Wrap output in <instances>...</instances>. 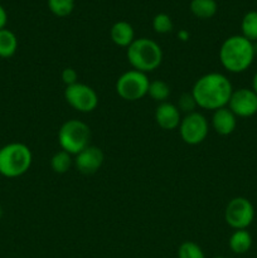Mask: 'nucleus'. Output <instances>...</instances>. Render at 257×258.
Masks as SVG:
<instances>
[{"label":"nucleus","instance_id":"nucleus-2","mask_svg":"<svg viewBox=\"0 0 257 258\" xmlns=\"http://www.w3.org/2000/svg\"><path fill=\"white\" fill-rule=\"evenodd\" d=\"M254 57L253 43L241 34L228 37L219 48L221 64L231 73H242L248 70Z\"/></svg>","mask_w":257,"mask_h":258},{"label":"nucleus","instance_id":"nucleus-13","mask_svg":"<svg viewBox=\"0 0 257 258\" xmlns=\"http://www.w3.org/2000/svg\"><path fill=\"white\" fill-rule=\"evenodd\" d=\"M212 127L218 135L228 136L236 130L237 117L228 107H222L213 111Z\"/></svg>","mask_w":257,"mask_h":258},{"label":"nucleus","instance_id":"nucleus-9","mask_svg":"<svg viewBox=\"0 0 257 258\" xmlns=\"http://www.w3.org/2000/svg\"><path fill=\"white\" fill-rule=\"evenodd\" d=\"M65 98L71 107L82 113L92 112L98 106L97 92L85 83L77 82L66 87Z\"/></svg>","mask_w":257,"mask_h":258},{"label":"nucleus","instance_id":"nucleus-17","mask_svg":"<svg viewBox=\"0 0 257 258\" xmlns=\"http://www.w3.org/2000/svg\"><path fill=\"white\" fill-rule=\"evenodd\" d=\"M18 49V38L12 30H0V58H10Z\"/></svg>","mask_w":257,"mask_h":258},{"label":"nucleus","instance_id":"nucleus-26","mask_svg":"<svg viewBox=\"0 0 257 258\" xmlns=\"http://www.w3.org/2000/svg\"><path fill=\"white\" fill-rule=\"evenodd\" d=\"M7 23H8V13L7 10L4 9V7L0 4V30L4 29Z\"/></svg>","mask_w":257,"mask_h":258},{"label":"nucleus","instance_id":"nucleus-8","mask_svg":"<svg viewBox=\"0 0 257 258\" xmlns=\"http://www.w3.org/2000/svg\"><path fill=\"white\" fill-rule=\"evenodd\" d=\"M178 128L184 143L188 145H199L208 136L209 123L203 113L194 111L181 118Z\"/></svg>","mask_w":257,"mask_h":258},{"label":"nucleus","instance_id":"nucleus-5","mask_svg":"<svg viewBox=\"0 0 257 258\" xmlns=\"http://www.w3.org/2000/svg\"><path fill=\"white\" fill-rule=\"evenodd\" d=\"M91 141V128L83 121L77 118H71L58 130V143L62 150L67 151L71 155H77L78 153L87 148Z\"/></svg>","mask_w":257,"mask_h":258},{"label":"nucleus","instance_id":"nucleus-21","mask_svg":"<svg viewBox=\"0 0 257 258\" xmlns=\"http://www.w3.org/2000/svg\"><path fill=\"white\" fill-rule=\"evenodd\" d=\"M48 9L58 18H66L72 14L75 9V0H47Z\"/></svg>","mask_w":257,"mask_h":258},{"label":"nucleus","instance_id":"nucleus-15","mask_svg":"<svg viewBox=\"0 0 257 258\" xmlns=\"http://www.w3.org/2000/svg\"><path fill=\"white\" fill-rule=\"evenodd\" d=\"M231 251L236 254H244L251 249L252 236L247 229H237L231 234L228 241Z\"/></svg>","mask_w":257,"mask_h":258},{"label":"nucleus","instance_id":"nucleus-24","mask_svg":"<svg viewBox=\"0 0 257 258\" xmlns=\"http://www.w3.org/2000/svg\"><path fill=\"white\" fill-rule=\"evenodd\" d=\"M176 107L179 108V111H180V112H184L185 115H188V113L194 112L198 106H197V102H196V100H194L191 92L190 93L185 92V93H183L180 97H179Z\"/></svg>","mask_w":257,"mask_h":258},{"label":"nucleus","instance_id":"nucleus-22","mask_svg":"<svg viewBox=\"0 0 257 258\" xmlns=\"http://www.w3.org/2000/svg\"><path fill=\"white\" fill-rule=\"evenodd\" d=\"M178 258H206V254L196 242L185 241L179 246Z\"/></svg>","mask_w":257,"mask_h":258},{"label":"nucleus","instance_id":"nucleus-16","mask_svg":"<svg viewBox=\"0 0 257 258\" xmlns=\"http://www.w3.org/2000/svg\"><path fill=\"white\" fill-rule=\"evenodd\" d=\"M189 8L191 14L198 19H211L218 10L216 0H191Z\"/></svg>","mask_w":257,"mask_h":258},{"label":"nucleus","instance_id":"nucleus-4","mask_svg":"<svg viewBox=\"0 0 257 258\" xmlns=\"http://www.w3.org/2000/svg\"><path fill=\"white\" fill-rule=\"evenodd\" d=\"M33 154L25 144L12 143L0 149V175L19 178L30 169Z\"/></svg>","mask_w":257,"mask_h":258},{"label":"nucleus","instance_id":"nucleus-14","mask_svg":"<svg viewBox=\"0 0 257 258\" xmlns=\"http://www.w3.org/2000/svg\"><path fill=\"white\" fill-rule=\"evenodd\" d=\"M110 37L117 47L127 48L135 40V30L128 22L118 20L111 27Z\"/></svg>","mask_w":257,"mask_h":258},{"label":"nucleus","instance_id":"nucleus-18","mask_svg":"<svg viewBox=\"0 0 257 258\" xmlns=\"http://www.w3.org/2000/svg\"><path fill=\"white\" fill-rule=\"evenodd\" d=\"M241 32L246 39L257 42V10H249L243 15L241 22Z\"/></svg>","mask_w":257,"mask_h":258},{"label":"nucleus","instance_id":"nucleus-28","mask_svg":"<svg viewBox=\"0 0 257 258\" xmlns=\"http://www.w3.org/2000/svg\"><path fill=\"white\" fill-rule=\"evenodd\" d=\"M252 90L257 93V71L253 75V78H252Z\"/></svg>","mask_w":257,"mask_h":258},{"label":"nucleus","instance_id":"nucleus-7","mask_svg":"<svg viewBox=\"0 0 257 258\" xmlns=\"http://www.w3.org/2000/svg\"><path fill=\"white\" fill-rule=\"evenodd\" d=\"M254 219V207L244 197L231 199L224 209V221L234 231L247 229Z\"/></svg>","mask_w":257,"mask_h":258},{"label":"nucleus","instance_id":"nucleus-11","mask_svg":"<svg viewBox=\"0 0 257 258\" xmlns=\"http://www.w3.org/2000/svg\"><path fill=\"white\" fill-rule=\"evenodd\" d=\"M103 160H105L103 151L97 146L88 145L87 148L83 149L81 153L76 155L73 165L83 175H92L100 170Z\"/></svg>","mask_w":257,"mask_h":258},{"label":"nucleus","instance_id":"nucleus-1","mask_svg":"<svg viewBox=\"0 0 257 258\" xmlns=\"http://www.w3.org/2000/svg\"><path fill=\"white\" fill-rule=\"evenodd\" d=\"M233 93V86L228 77L218 72H211L202 76L194 83L191 95L197 106L204 110L216 111L227 107Z\"/></svg>","mask_w":257,"mask_h":258},{"label":"nucleus","instance_id":"nucleus-25","mask_svg":"<svg viewBox=\"0 0 257 258\" xmlns=\"http://www.w3.org/2000/svg\"><path fill=\"white\" fill-rule=\"evenodd\" d=\"M60 78H62V82L65 83L66 87H68V86H72V85H75V83L78 82V73L76 72V70L68 67V68H65V70L62 71Z\"/></svg>","mask_w":257,"mask_h":258},{"label":"nucleus","instance_id":"nucleus-27","mask_svg":"<svg viewBox=\"0 0 257 258\" xmlns=\"http://www.w3.org/2000/svg\"><path fill=\"white\" fill-rule=\"evenodd\" d=\"M189 37H190V34H189L188 30H185V29L179 30L178 38H179V39H180V40H183V42H186V40L189 39Z\"/></svg>","mask_w":257,"mask_h":258},{"label":"nucleus","instance_id":"nucleus-29","mask_svg":"<svg viewBox=\"0 0 257 258\" xmlns=\"http://www.w3.org/2000/svg\"><path fill=\"white\" fill-rule=\"evenodd\" d=\"M213 258H227V257H222V256H218V257H213Z\"/></svg>","mask_w":257,"mask_h":258},{"label":"nucleus","instance_id":"nucleus-19","mask_svg":"<svg viewBox=\"0 0 257 258\" xmlns=\"http://www.w3.org/2000/svg\"><path fill=\"white\" fill-rule=\"evenodd\" d=\"M72 165V155L65 150L57 151V153L52 156V159H50V168H52V170L57 174L67 173Z\"/></svg>","mask_w":257,"mask_h":258},{"label":"nucleus","instance_id":"nucleus-20","mask_svg":"<svg viewBox=\"0 0 257 258\" xmlns=\"http://www.w3.org/2000/svg\"><path fill=\"white\" fill-rule=\"evenodd\" d=\"M148 95L150 96L154 101H156V102H166V100H168L169 96H170V87H169V85L165 81H151L150 85H149Z\"/></svg>","mask_w":257,"mask_h":258},{"label":"nucleus","instance_id":"nucleus-10","mask_svg":"<svg viewBox=\"0 0 257 258\" xmlns=\"http://www.w3.org/2000/svg\"><path fill=\"white\" fill-rule=\"evenodd\" d=\"M227 107L236 117H252L257 113V93L252 88L233 90Z\"/></svg>","mask_w":257,"mask_h":258},{"label":"nucleus","instance_id":"nucleus-12","mask_svg":"<svg viewBox=\"0 0 257 258\" xmlns=\"http://www.w3.org/2000/svg\"><path fill=\"white\" fill-rule=\"evenodd\" d=\"M176 105L170 102L159 103L155 108V121L158 126L163 130L171 131L179 127L181 122V115Z\"/></svg>","mask_w":257,"mask_h":258},{"label":"nucleus","instance_id":"nucleus-3","mask_svg":"<svg viewBox=\"0 0 257 258\" xmlns=\"http://www.w3.org/2000/svg\"><path fill=\"white\" fill-rule=\"evenodd\" d=\"M126 55L131 67L143 73L153 72L163 62V49L155 40L149 38L134 40L127 47Z\"/></svg>","mask_w":257,"mask_h":258},{"label":"nucleus","instance_id":"nucleus-6","mask_svg":"<svg viewBox=\"0 0 257 258\" xmlns=\"http://www.w3.org/2000/svg\"><path fill=\"white\" fill-rule=\"evenodd\" d=\"M149 85L150 81L146 73L130 70L122 73L116 81V92L122 100L134 102L148 95Z\"/></svg>","mask_w":257,"mask_h":258},{"label":"nucleus","instance_id":"nucleus-23","mask_svg":"<svg viewBox=\"0 0 257 258\" xmlns=\"http://www.w3.org/2000/svg\"><path fill=\"white\" fill-rule=\"evenodd\" d=\"M174 24L171 18L165 13H159L153 19V29L158 34H168L173 30Z\"/></svg>","mask_w":257,"mask_h":258}]
</instances>
